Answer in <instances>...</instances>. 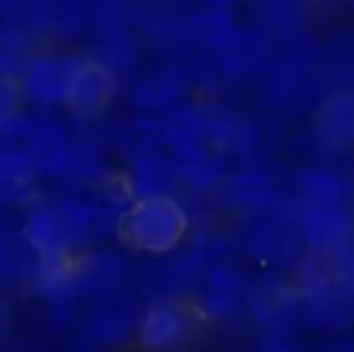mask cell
Instances as JSON below:
<instances>
[{
    "instance_id": "8",
    "label": "cell",
    "mask_w": 354,
    "mask_h": 352,
    "mask_svg": "<svg viewBox=\"0 0 354 352\" xmlns=\"http://www.w3.org/2000/svg\"><path fill=\"white\" fill-rule=\"evenodd\" d=\"M212 68L222 81H241L261 73L272 62V46L263 31L241 29L220 50L212 52Z\"/></svg>"
},
{
    "instance_id": "11",
    "label": "cell",
    "mask_w": 354,
    "mask_h": 352,
    "mask_svg": "<svg viewBox=\"0 0 354 352\" xmlns=\"http://www.w3.org/2000/svg\"><path fill=\"white\" fill-rule=\"evenodd\" d=\"M247 307L268 334H286L297 322L301 299L299 293L282 280L266 278L255 286H249Z\"/></svg>"
},
{
    "instance_id": "12",
    "label": "cell",
    "mask_w": 354,
    "mask_h": 352,
    "mask_svg": "<svg viewBox=\"0 0 354 352\" xmlns=\"http://www.w3.org/2000/svg\"><path fill=\"white\" fill-rule=\"evenodd\" d=\"M23 239L35 261H58L73 257V241L54 203L33 205L23 224Z\"/></svg>"
},
{
    "instance_id": "20",
    "label": "cell",
    "mask_w": 354,
    "mask_h": 352,
    "mask_svg": "<svg viewBox=\"0 0 354 352\" xmlns=\"http://www.w3.org/2000/svg\"><path fill=\"white\" fill-rule=\"evenodd\" d=\"M239 31L230 10L226 8H201L191 17V39L209 52L224 48Z\"/></svg>"
},
{
    "instance_id": "13",
    "label": "cell",
    "mask_w": 354,
    "mask_h": 352,
    "mask_svg": "<svg viewBox=\"0 0 354 352\" xmlns=\"http://www.w3.org/2000/svg\"><path fill=\"white\" fill-rule=\"evenodd\" d=\"M249 286L243 274L230 266H214L205 274L199 309L207 319H226L247 305Z\"/></svg>"
},
{
    "instance_id": "6",
    "label": "cell",
    "mask_w": 354,
    "mask_h": 352,
    "mask_svg": "<svg viewBox=\"0 0 354 352\" xmlns=\"http://www.w3.org/2000/svg\"><path fill=\"white\" fill-rule=\"evenodd\" d=\"M116 93V75L93 56H73L64 106L77 116L102 114Z\"/></svg>"
},
{
    "instance_id": "1",
    "label": "cell",
    "mask_w": 354,
    "mask_h": 352,
    "mask_svg": "<svg viewBox=\"0 0 354 352\" xmlns=\"http://www.w3.org/2000/svg\"><path fill=\"white\" fill-rule=\"evenodd\" d=\"M284 39L280 56L272 62L263 93L270 106L295 114L309 108L324 91V54L303 33Z\"/></svg>"
},
{
    "instance_id": "15",
    "label": "cell",
    "mask_w": 354,
    "mask_h": 352,
    "mask_svg": "<svg viewBox=\"0 0 354 352\" xmlns=\"http://www.w3.org/2000/svg\"><path fill=\"white\" fill-rule=\"evenodd\" d=\"M317 135L336 147L354 143V87L332 89L319 102L315 116Z\"/></svg>"
},
{
    "instance_id": "17",
    "label": "cell",
    "mask_w": 354,
    "mask_h": 352,
    "mask_svg": "<svg viewBox=\"0 0 354 352\" xmlns=\"http://www.w3.org/2000/svg\"><path fill=\"white\" fill-rule=\"evenodd\" d=\"M91 56L116 75L135 66L139 58V50L135 37L129 33L124 23H116L95 29Z\"/></svg>"
},
{
    "instance_id": "4",
    "label": "cell",
    "mask_w": 354,
    "mask_h": 352,
    "mask_svg": "<svg viewBox=\"0 0 354 352\" xmlns=\"http://www.w3.org/2000/svg\"><path fill=\"white\" fill-rule=\"evenodd\" d=\"M295 210V203L290 207L284 199L278 205L253 212L245 230V245L255 259L272 268H290L299 261L303 234Z\"/></svg>"
},
{
    "instance_id": "24",
    "label": "cell",
    "mask_w": 354,
    "mask_h": 352,
    "mask_svg": "<svg viewBox=\"0 0 354 352\" xmlns=\"http://www.w3.org/2000/svg\"><path fill=\"white\" fill-rule=\"evenodd\" d=\"M23 91L17 75L0 71V135H19L23 137L27 129V118L21 114Z\"/></svg>"
},
{
    "instance_id": "21",
    "label": "cell",
    "mask_w": 354,
    "mask_h": 352,
    "mask_svg": "<svg viewBox=\"0 0 354 352\" xmlns=\"http://www.w3.org/2000/svg\"><path fill=\"white\" fill-rule=\"evenodd\" d=\"M174 164H176L178 178L197 191L220 187V183L226 178V164L212 147L191 158L174 160Z\"/></svg>"
},
{
    "instance_id": "3",
    "label": "cell",
    "mask_w": 354,
    "mask_h": 352,
    "mask_svg": "<svg viewBox=\"0 0 354 352\" xmlns=\"http://www.w3.org/2000/svg\"><path fill=\"white\" fill-rule=\"evenodd\" d=\"M299 299L317 330H340L354 322V286L332 270L330 259L322 253L303 263Z\"/></svg>"
},
{
    "instance_id": "9",
    "label": "cell",
    "mask_w": 354,
    "mask_h": 352,
    "mask_svg": "<svg viewBox=\"0 0 354 352\" xmlns=\"http://www.w3.org/2000/svg\"><path fill=\"white\" fill-rule=\"evenodd\" d=\"M23 137L27 141L25 154L29 156L37 174L60 176L68 172L75 154V143L68 131L58 120H29Z\"/></svg>"
},
{
    "instance_id": "7",
    "label": "cell",
    "mask_w": 354,
    "mask_h": 352,
    "mask_svg": "<svg viewBox=\"0 0 354 352\" xmlns=\"http://www.w3.org/2000/svg\"><path fill=\"white\" fill-rule=\"evenodd\" d=\"M137 332L145 349L172 351L191 338L193 315L176 299H158L139 317Z\"/></svg>"
},
{
    "instance_id": "23",
    "label": "cell",
    "mask_w": 354,
    "mask_h": 352,
    "mask_svg": "<svg viewBox=\"0 0 354 352\" xmlns=\"http://www.w3.org/2000/svg\"><path fill=\"white\" fill-rule=\"evenodd\" d=\"M324 58L326 85L334 89L354 87V33L334 37Z\"/></svg>"
},
{
    "instance_id": "2",
    "label": "cell",
    "mask_w": 354,
    "mask_h": 352,
    "mask_svg": "<svg viewBox=\"0 0 354 352\" xmlns=\"http://www.w3.org/2000/svg\"><path fill=\"white\" fill-rule=\"evenodd\" d=\"M189 228L183 205L172 195L137 197L120 218L122 239L137 251L166 255L174 251Z\"/></svg>"
},
{
    "instance_id": "26",
    "label": "cell",
    "mask_w": 354,
    "mask_h": 352,
    "mask_svg": "<svg viewBox=\"0 0 354 352\" xmlns=\"http://www.w3.org/2000/svg\"><path fill=\"white\" fill-rule=\"evenodd\" d=\"M236 2L241 0H201L205 8H226V10H230Z\"/></svg>"
},
{
    "instance_id": "16",
    "label": "cell",
    "mask_w": 354,
    "mask_h": 352,
    "mask_svg": "<svg viewBox=\"0 0 354 352\" xmlns=\"http://www.w3.org/2000/svg\"><path fill=\"white\" fill-rule=\"evenodd\" d=\"M189 71L180 64H168L145 75L133 89V102L141 110H164L178 102L189 85Z\"/></svg>"
},
{
    "instance_id": "10",
    "label": "cell",
    "mask_w": 354,
    "mask_h": 352,
    "mask_svg": "<svg viewBox=\"0 0 354 352\" xmlns=\"http://www.w3.org/2000/svg\"><path fill=\"white\" fill-rule=\"evenodd\" d=\"M73 56L29 54L17 73L23 98L37 106L64 104Z\"/></svg>"
},
{
    "instance_id": "14",
    "label": "cell",
    "mask_w": 354,
    "mask_h": 352,
    "mask_svg": "<svg viewBox=\"0 0 354 352\" xmlns=\"http://www.w3.org/2000/svg\"><path fill=\"white\" fill-rule=\"evenodd\" d=\"M220 187H222V199L228 205L236 210H247L251 214L284 201V195L278 191L274 178L263 170L236 172L232 176H226L220 183Z\"/></svg>"
},
{
    "instance_id": "18",
    "label": "cell",
    "mask_w": 354,
    "mask_h": 352,
    "mask_svg": "<svg viewBox=\"0 0 354 352\" xmlns=\"http://www.w3.org/2000/svg\"><path fill=\"white\" fill-rule=\"evenodd\" d=\"M133 326L135 311L131 303L122 297H116V293L102 297V303L93 309L87 322L89 334L102 342H118L127 338Z\"/></svg>"
},
{
    "instance_id": "28",
    "label": "cell",
    "mask_w": 354,
    "mask_h": 352,
    "mask_svg": "<svg viewBox=\"0 0 354 352\" xmlns=\"http://www.w3.org/2000/svg\"><path fill=\"white\" fill-rule=\"evenodd\" d=\"M141 2H158V0H141Z\"/></svg>"
},
{
    "instance_id": "22",
    "label": "cell",
    "mask_w": 354,
    "mask_h": 352,
    "mask_svg": "<svg viewBox=\"0 0 354 352\" xmlns=\"http://www.w3.org/2000/svg\"><path fill=\"white\" fill-rule=\"evenodd\" d=\"M297 195L299 199L351 201V185L338 172L326 168H307L297 176Z\"/></svg>"
},
{
    "instance_id": "25",
    "label": "cell",
    "mask_w": 354,
    "mask_h": 352,
    "mask_svg": "<svg viewBox=\"0 0 354 352\" xmlns=\"http://www.w3.org/2000/svg\"><path fill=\"white\" fill-rule=\"evenodd\" d=\"M25 239L17 241L12 234H6L0 230V276H15L27 261L21 245Z\"/></svg>"
},
{
    "instance_id": "19",
    "label": "cell",
    "mask_w": 354,
    "mask_h": 352,
    "mask_svg": "<svg viewBox=\"0 0 354 352\" xmlns=\"http://www.w3.org/2000/svg\"><path fill=\"white\" fill-rule=\"evenodd\" d=\"M255 17L266 31L280 37H292L303 33L309 8L305 0H257Z\"/></svg>"
},
{
    "instance_id": "5",
    "label": "cell",
    "mask_w": 354,
    "mask_h": 352,
    "mask_svg": "<svg viewBox=\"0 0 354 352\" xmlns=\"http://www.w3.org/2000/svg\"><path fill=\"white\" fill-rule=\"evenodd\" d=\"M297 224L313 253L328 255L353 239V214L348 201L297 199Z\"/></svg>"
},
{
    "instance_id": "27",
    "label": "cell",
    "mask_w": 354,
    "mask_h": 352,
    "mask_svg": "<svg viewBox=\"0 0 354 352\" xmlns=\"http://www.w3.org/2000/svg\"><path fill=\"white\" fill-rule=\"evenodd\" d=\"M6 324H8V319H6V313L0 309V338H2V334H4V330H6Z\"/></svg>"
}]
</instances>
